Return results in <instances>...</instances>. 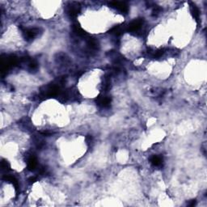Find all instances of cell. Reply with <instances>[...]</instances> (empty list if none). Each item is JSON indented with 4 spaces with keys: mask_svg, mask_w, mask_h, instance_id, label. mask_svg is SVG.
I'll use <instances>...</instances> for the list:
<instances>
[{
    "mask_svg": "<svg viewBox=\"0 0 207 207\" xmlns=\"http://www.w3.org/2000/svg\"><path fill=\"white\" fill-rule=\"evenodd\" d=\"M59 91H60V87L55 84H52L45 88V90L42 92V94L45 96L53 97V96H58L59 94Z\"/></svg>",
    "mask_w": 207,
    "mask_h": 207,
    "instance_id": "obj_1",
    "label": "cell"
},
{
    "mask_svg": "<svg viewBox=\"0 0 207 207\" xmlns=\"http://www.w3.org/2000/svg\"><path fill=\"white\" fill-rule=\"evenodd\" d=\"M80 12V4L77 2H72L68 6L67 8V14L71 17H75Z\"/></svg>",
    "mask_w": 207,
    "mask_h": 207,
    "instance_id": "obj_2",
    "label": "cell"
},
{
    "mask_svg": "<svg viewBox=\"0 0 207 207\" xmlns=\"http://www.w3.org/2000/svg\"><path fill=\"white\" fill-rule=\"evenodd\" d=\"M40 29L34 28H29V29H25L24 31V37L27 40H32L39 34Z\"/></svg>",
    "mask_w": 207,
    "mask_h": 207,
    "instance_id": "obj_3",
    "label": "cell"
},
{
    "mask_svg": "<svg viewBox=\"0 0 207 207\" xmlns=\"http://www.w3.org/2000/svg\"><path fill=\"white\" fill-rule=\"evenodd\" d=\"M142 23H143V19H134V20L132 21L131 23L129 24V26H128V30L130 32L138 31L142 27Z\"/></svg>",
    "mask_w": 207,
    "mask_h": 207,
    "instance_id": "obj_4",
    "label": "cell"
},
{
    "mask_svg": "<svg viewBox=\"0 0 207 207\" xmlns=\"http://www.w3.org/2000/svg\"><path fill=\"white\" fill-rule=\"evenodd\" d=\"M110 5L123 13H127L129 11L128 5L124 2H110Z\"/></svg>",
    "mask_w": 207,
    "mask_h": 207,
    "instance_id": "obj_5",
    "label": "cell"
},
{
    "mask_svg": "<svg viewBox=\"0 0 207 207\" xmlns=\"http://www.w3.org/2000/svg\"><path fill=\"white\" fill-rule=\"evenodd\" d=\"M190 11L192 16L194 17V19H196L197 23H199L200 22V11H199L197 6L193 2H191L190 3Z\"/></svg>",
    "mask_w": 207,
    "mask_h": 207,
    "instance_id": "obj_6",
    "label": "cell"
},
{
    "mask_svg": "<svg viewBox=\"0 0 207 207\" xmlns=\"http://www.w3.org/2000/svg\"><path fill=\"white\" fill-rule=\"evenodd\" d=\"M111 99L109 96H100L97 99V104L102 107H107L110 105Z\"/></svg>",
    "mask_w": 207,
    "mask_h": 207,
    "instance_id": "obj_7",
    "label": "cell"
},
{
    "mask_svg": "<svg viewBox=\"0 0 207 207\" xmlns=\"http://www.w3.org/2000/svg\"><path fill=\"white\" fill-rule=\"evenodd\" d=\"M28 168L29 170H34L37 165V159L34 155H30L28 158Z\"/></svg>",
    "mask_w": 207,
    "mask_h": 207,
    "instance_id": "obj_8",
    "label": "cell"
},
{
    "mask_svg": "<svg viewBox=\"0 0 207 207\" xmlns=\"http://www.w3.org/2000/svg\"><path fill=\"white\" fill-rule=\"evenodd\" d=\"M151 162L154 166H159L161 165L163 159L159 155H153L151 158Z\"/></svg>",
    "mask_w": 207,
    "mask_h": 207,
    "instance_id": "obj_9",
    "label": "cell"
},
{
    "mask_svg": "<svg viewBox=\"0 0 207 207\" xmlns=\"http://www.w3.org/2000/svg\"><path fill=\"white\" fill-rule=\"evenodd\" d=\"M88 45L91 49H93V50H96L99 47L98 41L94 38H89L88 40Z\"/></svg>",
    "mask_w": 207,
    "mask_h": 207,
    "instance_id": "obj_10",
    "label": "cell"
},
{
    "mask_svg": "<svg viewBox=\"0 0 207 207\" xmlns=\"http://www.w3.org/2000/svg\"><path fill=\"white\" fill-rule=\"evenodd\" d=\"M122 32H123V29H122V28H121V26H115V27H113V28L109 31V33L113 34V35L115 36L121 35Z\"/></svg>",
    "mask_w": 207,
    "mask_h": 207,
    "instance_id": "obj_11",
    "label": "cell"
},
{
    "mask_svg": "<svg viewBox=\"0 0 207 207\" xmlns=\"http://www.w3.org/2000/svg\"><path fill=\"white\" fill-rule=\"evenodd\" d=\"M73 30L74 32L78 36H81L82 37V36H84L86 34V32H84V30L83 29L80 25H77V24H76V25H74Z\"/></svg>",
    "mask_w": 207,
    "mask_h": 207,
    "instance_id": "obj_12",
    "label": "cell"
},
{
    "mask_svg": "<svg viewBox=\"0 0 207 207\" xmlns=\"http://www.w3.org/2000/svg\"><path fill=\"white\" fill-rule=\"evenodd\" d=\"M195 204H196V201H195V200H192V201H191V202L188 203V205H189V206H193Z\"/></svg>",
    "mask_w": 207,
    "mask_h": 207,
    "instance_id": "obj_13",
    "label": "cell"
}]
</instances>
